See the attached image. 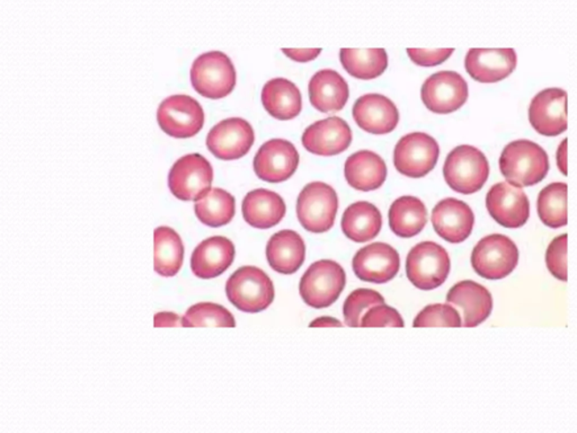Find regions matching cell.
I'll return each mask as SVG.
<instances>
[{
    "label": "cell",
    "instance_id": "obj_34",
    "mask_svg": "<svg viewBox=\"0 0 577 433\" xmlns=\"http://www.w3.org/2000/svg\"><path fill=\"white\" fill-rule=\"evenodd\" d=\"M567 185L555 182L543 187L539 193L537 209L539 218L547 227L558 229L567 224Z\"/></svg>",
    "mask_w": 577,
    "mask_h": 433
},
{
    "label": "cell",
    "instance_id": "obj_24",
    "mask_svg": "<svg viewBox=\"0 0 577 433\" xmlns=\"http://www.w3.org/2000/svg\"><path fill=\"white\" fill-rule=\"evenodd\" d=\"M308 91L311 106L322 114L343 110L350 98L346 79L333 69H323L315 74Z\"/></svg>",
    "mask_w": 577,
    "mask_h": 433
},
{
    "label": "cell",
    "instance_id": "obj_31",
    "mask_svg": "<svg viewBox=\"0 0 577 433\" xmlns=\"http://www.w3.org/2000/svg\"><path fill=\"white\" fill-rule=\"evenodd\" d=\"M339 60L352 77L361 81L380 77L388 67V54L384 49H342Z\"/></svg>",
    "mask_w": 577,
    "mask_h": 433
},
{
    "label": "cell",
    "instance_id": "obj_40",
    "mask_svg": "<svg viewBox=\"0 0 577 433\" xmlns=\"http://www.w3.org/2000/svg\"><path fill=\"white\" fill-rule=\"evenodd\" d=\"M455 52L454 49H408L409 59L421 67H435L443 64Z\"/></svg>",
    "mask_w": 577,
    "mask_h": 433
},
{
    "label": "cell",
    "instance_id": "obj_21",
    "mask_svg": "<svg viewBox=\"0 0 577 433\" xmlns=\"http://www.w3.org/2000/svg\"><path fill=\"white\" fill-rule=\"evenodd\" d=\"M352 265L360 280L386 283L393 280L400 271V254L388 244L373 243L355 254Z\"/></svg>",
    "mask_w": 577,
    "mask_h": 433
},
{
    "label": "cell",
    "instance_id": "obj_9",
    "mask_svg": "<svg viewBox=\"0 0 577 433\" xmlns=\"http://www.w3.org/2000/svg\"><path fill=\"white\" fill-rule=\"evenodd\" d=\"M440 156L438 141L425 132H412L398 141L394 165L405 177L421 178L432 172Z\"/></svg>",
    "mask_w": 577,
    "mask_h": 433
},
{
    "label": "cell",
    "instance_id": "obj_19",
    "mask_svg": "<svg viewBox=\"0 0 577 433\" xmlns=\"http://www.w3.org/2000/svg\"><path fill=\"white\" fill-rule=\"evenodd\" d=\"M513 49H471L464 58L469 76L483 84H493L508 78L517 67Z\"/></svg>",
    "mask_w": 577,
    "mask_h": 433
},
{
    "label": "cell",
    "instance_id": "obj_7",
    "mask_svg": "<svg viewBox=\"0 0 577 433\" xmlns=\"http://www.w3.org/2000/svg\"><path fill=\"white\" fill-rule=\"evenodd\" d=\"M346 271L334 261L315 262L301 278V298L307 305L314 308H326L338 301L346 287Z\"/></svg>",
    "mask_w": 577,
    "mask_h": 433
},
{
    "label": "cell",
    "instance_id": "obj_26",
    "mask_svg": "<svg viewBox=\"0 0 577 433\" xmlns=\"http://www.w3.org/2000/svg\"><path fill=\"white\" fill-rule=\"evenodd\" d=\"M242 211L249 226L269 229L282 222L286 207L279 194L267 189H257L245 197Z\"/></svg>",
    "mask_w": 577,
    "mask_h": 433
},
{
    "label": "cell",
    "instance_id": "obj_6",
    "mask_svg": "<svg viewBox=\"0 0 577 433\" xmlns=\"http://www.w3.org/2000/svg\"><path fill=\"white\" fill-rule=\"evenodd\" d=\"M451 269L449 254L434 241H422L410 249L406 260L409 281L421 290L442 286Z\"/></svg>",
    "mask_w": 577,
    "mask_h": 433
},
{
    "label": "cell",
    "instance_id": "obj_11",
    "mask_svg": "<svg viewBox=\"0 0 577 433\" xmlns=\"http://www.w3.org/2000/svg\"><path fill=\"white\" fill-rule=\"evenodd\" d=\"M157 121L166 135L186 139L198 135L205 123L200 103L188 95H173L160 103Z\"/></svg>",
    "mask_w": 577,
    "mask_h": 433
},
{
    "label": "cell",
    "instance_id": "obj_42",
    "mask_svg": "<svg viewBox=\"0 0 577 433\" xmlns=\"http://www.w3.org/2000/svg\"><path fill=\"white\" fill-rule=\"evenodd\" d=\"M155 327H183V319L174 313H159L155 316Z\"/></svg>",
    "mask_w": 577,
    "mask_h": 433
},
{
    "label": "cell",
    "instance_id": "obj_37",
    "mask_svg": "<svg viewBox=\"0 0 577 433\" xmlns=\"http://www.w3.org/2000/svg\"><path fill=\"white\" fill-rule=\"evenodd\" d=\"M415 327H463L462 319L456 308L447 303H434L419 311L414 319Z\"/></svg>",
    "mask_w": 577,
    "mask_h": 433
},
{
    "label": "cell",
    "instance_id": "obj_14",
    "mask_svg": "<svg viewBox=\"0 0 577 433\" xmlns=\"http://www.w3.org/2000/svg\"><path fill=\"white\" fill-rule=\"evenodd\" d=\"M489 216L505 228H520L528 222L530 202L521 187L501 182L493 185L487 195Z\"/></svg>",
    "mask_w": 577,
    "mask_h": 433
},
{
    "label": "cell",
    "instance_id": "obj_33",
    "mask_svg": "<svg viewBox=\"0 0 577 433\" xmlns=\"http://www.w3.org/2000/svg\"><path fill=\"white\" fill-rule=\"evenodd\" d=\"M194 209L198 219L206 226H226L235 216V198L227 191L215 187L195 201Z\"/></svg>",
    "mask_w": 577,
    "mask_h": 433
},
{
    "label": "cell",
    "instance_id": "obj_10",
    "mask_svg": "<svg viewBox=\"0 0 577 433\" xmlns=\"http://www.w3.org/2000/svg\"><path fill=\"white\" fill-rule=\"evenodd\" d=\"M213 181V166L199 154L180 158L168 175L170 193L183 201H197L202 198L211 190Z\"/></svg>",
    "mask_w": 577,
    "mask_h": 433
},
{
    "label": "cell",
    "instance_id": "obj_43",
    "mask_svg": "<svg viewBox=\"0 0 577 433\" xmlns=\"http://www.w3.org/2000/svg\"><path fill=\"white\" fill-rule=\"evenodd\" d=\"M566 153H567V140L564 139L562 141V144L559 145V147L558 149V156H556V160H558V169L560 172L563 173V175L567 174Z\"/></svg>",
    "mask_w": 577,
    "mask_h": 433
},
{
    "label": "cell",
    "instance_id": "obj_39",
    "mask_svg": "<svg viewBox=\"0 0 577 433\" xmlns=\"http://www.w3.org/2000/svg\"><path fill=\"white\" fill-rule=\"evenodd\" d=\"M361 327H404V320L402 316L394 308L380 303V305L373 306L364 314L363 320H361Z\"/></svg>",
    "mask_w": 577,
    "mask_h": 433
},
{
    "label": "cell",
    "instance_id": "obj_30",
    "mask_svg": "<svg viewBox=\"0 0 577 433\" xmlns=\"http://www.w3.org/2000/svg\"><path fill=\"white\" fill-rule=\"evenodd\" d=\"M427 223L425 203L417 197L405 195L393 202L389 209V226L394 234L410 239L419 234Z\"/></svg>",
    "mask_w": 577,
    "mask_h": 433
},
{
    "label": "cell",
    "instance_id": "obj_35",
    "mask_svg": "<svg viewBox=\"0 0 577 433\" xmlns=\"http://www.w3.org/2000/svg\"><path fill=\"white\" fill-rule=\"evenodd\" d=\"M184 327H235L236 320L234 316L225 307L214 303H200L190 307L184 318H183Z\"/></svg>",
    "mask_w": 577,
    "mask_h": 433
},
{
    "label": "cell",
    "instance_id": "obj_3",
    "mask_svg": "<svg viewBox=\"0 0 577 433\" xmlns=\"http://www.w3.org/2000/svg\"><path fill=\"white\" fill-rule=\"evenodd\" d=\"M226 294L230 302L245 313H260L274 301V286L263 270L243 266L228 279Z\"/></svg>",
    "mask_w": 577,
    "mask_h": 433
},
{
    "label": "cell",
    "instance_id": "obj_22",
    "mask_svg": "<svg viewBox=\"0 0 577 433\" xmlns=\"http://www.w3.org/2000/svg\"><path fill=\"white\" fill-rule=\"evenodd\" d=\"M447 302L462 311L463 327H476L485 322L493 310L491 293L480 283L466 280L456 283L447 295Z\"/></svg>",
    "mask_w": 577,
    "mask_h": 433
},
{
    "label": "cell",
    "instance_id": "obj_2",
    "mask_svg": "<svg viewBox=\"0 0 577 433\" xmlns=\"http://www.w3.org/2000/svg\"><path fill=\"white\" fill-rule=\"evenodd\" d=\"M447 185L456 193L472 194L483 189L489 177L487 156L471 145H460L452 149L443 165Z\"/></svg>",
    "mask_w": 577,
    "mask_h": 433
},
{
    "label": "cell",
    "instance_id": "obj_29",
    "mask_svg": "<svg viewBox=\"0 0 577 433\" xmlns=\"http://www.w3.org/2000/svg\"><path fill=\"white\" fill-rule=\"evenodd\" d=\"M340 224L348 240L355 243H365L379 234L383 227V216L372 203L359 201L344 211Z\"/></svg>",
    "mask_w": 577,
    "mask_h": 433
},
{
    "label": "cell",
    "instance_id": "obj_20",
    "mask_svg": "<svg viewBox=\"0 0 577 433\" xmlns=\"http://www.w3.org/2000/svg\"><path fill=\"white\" fill-rule=\"evenodd\" d=\"M432 224L444 240L460 244L471 236L475 224L472 208L462 200L447 198L441 200L432 211Z\"/></svg>",
    "mask_w": 577,
    "mask_h": 433
},
{
    "label": "cell",
    "instance_id": "obj_18",
    "mask_svg": "<svg viewBox=\"0 0 577 433\" xmlns=\"http://www.w3.org/2000/svg\"><path fill=\"white\" fill-rule=\"evenodd\" d=\"M352 114L360 129L376 136L388 135L400 122L395 103L381 94H367L356 99Z\"/></svg>",
    "mask_w": 577,
    "mask_h": 433
},
{
    "label": "cell",
    "instance_id": "obj_12",
    "mask_svg": "<svg viewBox=\"0 0 577 433\" xmlns=\"http://www.w3.org/2000/svg\"><path fill=\"white\" fill-rule=\"evenodd\" d=\"M468 95V84L462 75L447 70L432 75L421 90L423 103L437 114L458 111L467 102Z\"/></svg>",
    "mask_w": 577,
    "mask_h": 433
},
{
    "label": "cell",
    "instance_id": "obj_25",
    "mask_svg": "<svg viewBox=\"0 0 577 433\" xmlns=\"http://www.w3.org/2000/svg\"><path fill=\"white\" fill-rule=\"evenodd\" d=\"M344 174L348 185L353 189L370 193L384 185L387 177V166L378 154L360 151L347 158Z\"/></svg>",
    "mask_w": 577,
    "mask_h": 433
},
{
    "label": "cell",
    "instance_id": "obj_27",
    "mask_svg": "<svg viewBox=\"0 0 577 433\" xmlns=\"http://www.w3.org/2000/svg\"><path fill=\"white\" fill-rule=\"evenodd\" d=\"M306 257L305 241L297 232L281 231L269 239L267 247V259L269 266L281 274L297 272L304 264Z\"/></svg>",
    "mask_w": 577,
    "mask_h": 433
},
{
    "label": "cell",
    "instance_id": "obj_44",
    "mask_svg": "<svg viewBox=\"0 0 577 433\" xmlns=\"http://www.w3.org/2000/svg\"><path fill=\"white\" fill-rule=\"evenodd\" d=\"M310 327H343L342 323L339 322V319H336L334 318H327V316H324V318H319L313 322L310 323L309 325Z\"/></svg>",
    "mask_w": 577,
    "mask_h": 433
},
{
    "label": "cell",
    "instance_id": "obj_13",
    "mask_svg": "<svg viewBox=\"0 0 577 433\" xmlns=\"http://www.w3.org/2000/svg\"><path fill=\"white\" fill-rule=\"evenodd\" d=\"M254 141V130L246 120L230 118L211 129L207 137V147L219 160L235 161L246 155Z\"/></svg>",
    "mask_w": 577,
    "mask_h": 433
},
{
    "label": "cell",
    "instance_id": "obj_41",
    "mask_svg": "<svg viewBox=\"0 0 577 433\" xmlns=\"http://www.w3.org/2000/svg\"><path fill=\"white\" fill-rule=\"evenodd\" d=\"M282 52L285 54L290 59L306 64V62L314 61L321 56V49H284Z\"/></svg>",
    "mask_w": 577,
    "mask_h": 433
},
{
    "label": "cell",
    "instance_id": "obj_5",
    "mask_svg": "<svg viewBox=\"0 0 577 433\" xmlns=\"http://www.w3.org/2000/svg\"><path fill=\"white\" fill-rule=\"evenodd\" d=\"M339 210L336 191L324 182H311L297 200V216L302 227L314 234H323L334 226Z\"/></svg>",
    "mask_w": 577,
    "mask_h": 433
},
{
    "label": "cell",
    "instance_id": "obj_8",
    "mask_svg": "<svg viewBox=\"0 0 577 433\" xmlns=\"http://www.w3.org/2000/svg\"><path fill=\"white\" fill-rule=\"evenodd\" d=\"M519 251L508 236L494 234L484 237L472 253V265L481 278L501 280L517 268Z\"/></svg>",
    "mask_w": 577,
    "mask_h": 433
},
{
    "label": "cell",
    "instance_id": "obj_1",
    "mask_svg": "<svg viewBox=\"0 0 577 433\" xmlns=\"http://www.w3.org/2000/svg\"><path fill=\"white\" fill-rule=\"evenodd\" d=\"M545 149L534 141L520 139L505 146L500 157V170L506 181L519 187L541 183L550 172Z\"/></svg>",
    "mask_w": 577,
    "mask_h": 433
},
{
    "label": "cell",
    "instance_id": "obj_17",
    "mask_svg": "<svg viewBox=\"0 0 577 433\" xmlns=\"http://www.w3.org/2000/svg\"><path fill=\"white\" fill-rule=\"evenodd\" d=\"M306 151L317 156H336L347 151L352 143V130L347 121L331 116L306 129L301 137Z\"/></svg>",
    "mask_w": 577,
    "mask_h": 433
},
{
    "label": "cell",
    "instance_id": "obj_4",
    "mask_svg": "<svg viewBox=\"0 0 577 433\" xmlns=\"http://www.w3.org/2000/svg\"><path fill=\"white\" fill-rule=\"evenodd\" d=\"M236 69L230 57L220 51L201 54L191 68L193 89L210 99L228 97L236 86Z\"/></svg>",
    "mask_w": 577,
    "mask_h": 433
},
{
    "label": "cell",
    "instance_id": "obj_16",
    "mask_svg": "<svg viewBox=\"0 0 577 433\" xmlns=\"http://www.w3.org/2000/svg\"><path fill=\"white\" fill-rule=\"evenodd\" d=\"M567 93L562 89L539 91L529 107V121L535 131L558 137L567 130Z\"/></svg>",
    "mask_w": 577,
    "mask_h": 433
},
{
    "label": "cell",
    "instance_id": "obj_28",
    "mask_svg": "<svg viewBox=\"0 0 577 433\" xmlns=\"http://www.w3.org/2000/svg\"><path fill=\"white\" fill-rule=\"evenodd\" d=\"M261 103L272 118L289 121L302 111V97L298 87L285 78H274L261 91Z\"/></svg>",
    "mask_w": 577,
    "mask_h": 433
},
{
    "label": "cell",
    "instance_id": "obj_15",
    "mask_svg": "<svg viewBox=\"0 0 577 433\" xmlns=\"http://www.w3.org/2000/svg\"><path fill=\"white\" fill-rule=\"evenodd\" d=\"M299 153L294 145L285 139H272L261 145L254 158L257 177L269 183L288 181L298 169Z\"/></svg>",
    "mask_w": 577,
    "mask_h": 433
},
{
    "label": "cell",
    "instance_id": "obj_36",
    "mask_svg": "<svg viewBox=\"0 0 577 433\" xmlns=\"http://www.w3.org/2000/svg\"><path fill=\"white\" fill-rule=\"evenodd\" d=\"M385 303L383 295L371 289H356L344 303L343 314L347 327H361V320L371 307Z\"/></svg>",
    "mask_w": 577,
    "mask_h": 433
},
{
    "label": "cell",
    "instance_id": "obj_23",
    "mask_svg": "<svg viewBox=\"0 0 577 433\" xmlns=\"http://www.w3.org/2000/svg\"><path fill=\"white\" fill-rule=\"evenodd\" d=\"M235 259V247L222 236L210 237L199 244L191 259V269L200 279L222 276Z\"/></svg>",
    "mask_w": 577,
    "mask_h": 433
},
{
    "label": "cell",
    "instance_id": "obj_32",
    "mask_svg": "<svg viewBox=\"0 0 577 433\" xmlns=\"http://www.w3.org/2000/svg\"><path fill=\"white\" fill-rule=\"evenodd\" d=\"M155 271L161 277L176 276L184 260V245L180 235L169 227L156 228L155 234Z\"/></svg>",
    "mask_w": 577,
    "mask_h": 433
},
{
    "label": "cell",
    "instance_id": "obj_38",
    "mask_svg": "<svg viewBox=\"0 0 577 433\" xmlns=\"http://www.w3.org/2000/svg\"><path fill=\"white\" fill-rule=\"evenodd\" d=\"M566 248L567 235L563 234L551 241L546 253L548 270L556 279L564 282L567 280Z\"/></svg>",
    "mask_w": 577,
    "mask_h": 433
}]
</instances>
